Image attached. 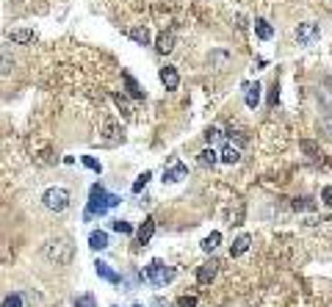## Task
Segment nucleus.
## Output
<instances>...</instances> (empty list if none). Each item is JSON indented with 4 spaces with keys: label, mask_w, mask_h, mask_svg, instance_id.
<instances>
[{
    "label": "nucleus",
    "mask_w": 332,
    "mask_h": 307,
    "mask_svg": "<svg viewBox=\"0 0 332 307\" xmlns=\"http://www.w3.org/2000/svg\"><path fill=\"white\" fill-rule=\"evenodd\" d=\"M122 200L117 194H108V191L100 186V183H94L92 191H89V205H86V219H94V216H105L111 208H117Z\"/></svg>",
    "instance_id": "f257e3e1"
},
{
    "label": "nucleus",
    "mask_w": 332,
    "mask_h": 307,
    "mask_svg": "<svg viewBox=\"0 0 332 307\" xmlns=\"http://www.w3.org/2000/svg\"><path fill=\"white\" fill-rule=\"evenodd\" d=\"M45 257L50 263H56V266H67L72 260V244L67 241V238H58V241H50L45 247Z\"/></svg>",
    "instance_id": "f03ea898"
},
{
    "label": "nucleus",
    "mask_w": 332,
    "mask_h": 307,
    "mask_svg": "<svg viewBox=\"0 0 332 307\" xmlns=\"http://www.w3.org/2000/svg\"><path fill=\"white\" fill-rule=\"evenodd\" d=\"M42 202H45V208L47 210H53V213H64L67 208H70V191L67 188H47L45 194H42Z\"/></svg>",
    "instance_id": "7ed1b4c3"
},
{
    "label": "nucleus",
    "mask_w": 332,
    "mask_h": 307,
    "mask_svg": "<svg viewBox=\"0 0 332 307\" xmlns=\"http://www.w3.org/2000/svg\"><path fill=\"white\" fill-rule=\"evenodd\" d=\"M147 279H150L152 285H166L174 279V269L172 266H166L161 257H155V260H150V266H147Z\"/></svg>",
    "instance_id": "20e7f679"
},
{
    "label": "nucleus",
    "mask_w": 332,
    "mask_h": 307,
    "mask_svg": "<svg viewBox=\"0 0 332 307\" xmlns=\"http://www.w3.org/2000/svg\"><path fill=\"white\" fill-rule=\"evenodd\" d=\"M318 39H321V28L316 23H302L296 28V42L299 45H316Z\"/></svg>",
    "instance_id": "39448f33"
},
{
    "label": "nucleus",
    "mask_w": 332,
    "mask_h": 307,
    "mask_svg": "<svg viewBox=\"0 0 332 307\" xmlns=\"http://www.w3.org/2000/svg\"><path fill=\"white\" fill-rule=\"evenodd\" d=\"M216 271H219V263H216V260L202 263L200 269H196V282H200V285H211L216 279Z\"/></svg>",
    "instance_id": "423d86ee"
},
{
    "label": "nucleus",
    "mask_w": 332,
    "mask_h": 307,
    "mask_svg": "<svg viewBox=\"0 0 332 307\" xmlns=\"http://www.w3.org/2000/svg\"><path fill=\"white\" fill-rule=\"evenodd\" d=\"M94 271H97L100 279H105V282H111V285H119V282H122V274H117V271H114L105 260H97V263H94Z\"/></svg>",
    "instance_id": "0eeeda50"
},
{
    "label": "nucleus",
    "mask_w": 332,
    "mask_h": 307,
    "mask_svg": "<svg viewBox=\"0 0 332 307\" xmlns=\"http://www.w3.org/2000/svg\"><path fill=\"white\" fill-rule=\"evenodd\" d=\"M158 78H161V83H164L169 92H174V89L180 86V75H178V70H174V67H161Z\"/></svg>",
    "instance_id": "6e6552de"
},
{
    "label": "nucleus",
    "mask_w": 332,
    "mask_h": 307,
    "mask_svg": "<svg viewBox=\"0 0 332 307\" xmlns=\"http://www.w3.org/2000/svg\"><path fill=\"white\" fill-rule=\"evenodd\" d=\"M183 177H188V169L183 166L180 161H174L172 169H164V177H161V180H164V183H180Z\"/></svg>",
    "instance_id": "1a4fd4ad"
},
{
    "label": "nucleus",
    "mask_w": 332,
    "mask_h": 307,
    "mask_svg": "<svg viewBox=\"0 0 332 307\" xmlns=\"http://www.w3.org/2000/svg\"><path fill=\"white\" fill-rule=\"evenodd\" d=\"M152 235H155V219H152V216H147V219L141 222L139 233H136V241H139V244H150Z\"/></svg>",
    "instance_id": "9d476101"
},
{
    "label": "nucleus",
    "mask_w": 332,
    "mask_h": 307,
    "mask_svg": "<svg viewBox=\"0 0 332 307\" xmlns=\"http://www.w3.org/2000/svg\"><path fill=\"white\" fill-rule=\"evenodd\" d=\"M244 89H247V97H244V102H247V108H252V111H255V108L260 105V83L255 80V83H247Z\"/></svg>",
    "instance_id": "9b49d317"
},
{
    "label": "nucleus",
    "mask_w": 332,
    "mask_h": 307,
    "mask_svg": "<svg viewBox=\"0 0 332 307\" xmlns=\"http://www.w3.org/2000/svg\"><path fill=\"white\" fill-rule=\"evenodd\" d=\"M127 33H130V39H133L136 45H150V39H152V33H150V28H147V25H136V28H130Z\"/></svg>",
    "instance_id": "f8f14e48"
},
{
    "label": "nucleus",
    "mask_w": 332,
    "mask_h": 307,
    "mask_svg": "<svg viewBox=\"0 0 332 307\" xmlns=\"http://www.w3.org/2000/svg\"><path fill=\"white\" fill-rule=\"evenodd\" d=\"M219 161H222V155L216 152L213 147H205V149L200 152V166H205V169H208V166H216Z\"/></svg>",
    "instance_id": "ddd939ff"
},
{
    "label": "nucleus",
    "mask_w": 332,
    "mask_h": 307,
    "mask_svg": "<svg viewBox=\"0 0 332 307\" xmlns=\"http://www.w3.org/2000/svg\"><path fill=\"white\" fill-rule=\"evenodd\" d=\"M249 244H252V241H249V235H247V233L238 235V238L233 241V247H230V257H241L244 252L249 249Z\"/></svg>",
    "instance_id": "4468645a"
},
{
    "label": "nucleus",
    "mask_w": 332,
    "mask_h": 307,
    "mask_svg": "<svg viewBox=\"0 0 332 307\" xmlns=\"http://www.w3.org/2000/svg\"><path fill=\"white\" fill-rule=\"evenodd\" d=\"M122 78H125V86H127V94H130L133 100H144V92H141V86L136 83V78H133L130 72H125L122 75Z\"/></svg>",
    "instance_id": "2eb2a0df"
},
{
    "label": "nucleus",
    "mask_w": 332,
    "mask_h": 307,
    "mask_svg": "<svg viewBox=\"0 0 332 307\" xmlns=\"http://www.w3.org/2000/svg\"><path fill=\"white\" fill-rule=\"evenodd\" d=\"M89 247L94 252H103L108 247V233H103V230H94V233L89 235Z\"/></svg>",
    "instance_id": "dca6fc26"
},
{
    "label": "nucleus",
    "mask_w": 332,
    "mask_h": 307,
    "mask_svg": "<svg viewBox=\"0 0 332 307\" xmlns=\"http://www.w3.org/2000/svg\"><path fill=\"white\" fill-rule=\"evenodd\" d=\"M255 33H257V39H263V42H269V39L274 36V28L266 23V19H255Z\"/></svg>",
    "instance_id": "f3484780"
},
{
    "label": "nucleus",
    "mask_w": 332,
    "mask_h": 307,
    "mask_svg": "<svg viewBox=\"0 0 332 307\" xmlns=\"http://www.w3.org/2000/svg\"><path fill=\"white\" fill-rule=\"evenodd\" d=\"M172 47H174V33H161L158 42H155V50L158 53H172Z\"/></svg>",
    "instance_id": "a211bd4d"
},
{
    "label": "nucleus",
    "mask_w": 332,
    "mask_h": 307,
    "mask_svg": "<svg viewBox=\"0 0 332 307\" xmlns=\"http://www.w3.org/2000/svg\"><path fill=\"white\" fill-rule=\"evenodd\" d=\"M219 155H222V161H225V163H238V158H241L238 147H233V144H225Z\"/></svg>",
    "instance_id": "6ab92c4d"
},
{
    "label": "nucleus",
    "mask_w": 332,
    "mask_h": 307,
    "mask_svg": "<svg viewBox=\"0 0 332 307\" xmlns=\"http://www.w3.org/2000/svg\"><path fill=\"white\" fill-rule=\"evenodd\" d=\"M9 42L28 45V42H33V31H11V33H9Z\"/></svg>",
    "instance_id": "aec40b11"
},
{
    "label": "nucleus",
    "mask_w": 332,
    "mask_h": 307,
    "mask_svg": "<svg viewBox=\"0 0 332 307\" xmlns=\"http://www.w3.org/2000/svg\"><path fill=\"white\" fill-rule=\"evenodd\" d=\"M111 100H114V102H117V108H119V111H122V114H130V100H127V97H125V94H119V92H114V94H111Z\"/></svg>",
    "instance_id": "412c9836"
},
{
    "label": "nucleus",
    "mask_w": 332,
    "mask_h": 307,
    "mask_svg": "<svg viewBox=\"0 0 332 307\" xmlns=\"http://www.w3.org/2000/svg\"><path fill=\"white\" fill-rule=\"evenodd\" d=\"M219 244H222V233H211L205 241H202V249H205V252H213Z\"/></svg>",
    "instance_id": "4be33fe9"
},
{
    "label": "nucleus",
    "mask_w": 332,
    "mask_h": 307,
    "mask_svg": "<svg viewBox=\"0 0 332 307\" xmlns=\"http://www.w3.org/2000/svg\"><path fill=\"white\" fill-rule=\"evenodd\" d=\"M105 139H108V144H117V141L122 139V133H119V127L117 125H114V122H108V125H105Z\"/></svg>",
    "instance_id": "5701e85b"
},
{
    "label": "nucleus",
    "mask_w": 332,
    "mask_h": 307,
    "mask_svg": "<svg viewBox=\"0 0 332 307\" xmlns=\"http://www.w3.org/2000/svg\"><path fill=\"white\" fill-rule=\"evenodd\" d=\"M150 177H152L150 172H141V174L136 177V183H133V186H130V191H133V194H139L141 188H147V183H150Z\"/></svg>",
    "instance_id": "b1692460"
},
{
    "label": "nucleus",
    "mask_w": 332,
    "mask_h": 307,
    "mask_svg": "<svg viewBox=\"0 0 332 307\" xmlns=\"http://www.w3.org/2000/svg\"><path fill=\"white\" fill-rule=\"evenodd\" d=\"M111 227L117 230V233H122V235H130V233H133V224H130V222H125V219L111 222Z\"/></svg>",
    "instance_id": "393cba45"
},
{
    "label": "nucleus",
    "mask_w": 332,
    "mask_h": 307,
    "mask_svg": "<svg viewBox=\"0 0 332 307\" xmlns=\"http://www.w3.org/2000/svg\"><path fill=\"white\" fill-rule=\"evenodd\" d=\"M75 307H97V302L92 293H80V296H75Z\"/></svg>",
    "instance_id": "a878e982"
},
{
    "label": "nucleus",
    "mask_w": 332,
    "mask_h": 307,
    "mask_svg": "<svg viewBox=\"0 0 332 307\" xmlns=\"http://www.w3.org/2000/svg\"><path fill=\"white\" fill-rule=\"evenodd\" d=\"M3 307H25L23 296H19V293H9V296L3 299Z\"/></svg>",
    "instance_id": "bb28decb"
},
{
    "label": "nucleus",
    "mask_w": 332,
    "mask_h": 307,
    "mask_svg": "<svg viewBox=\"0 0 332 307\" xmlns=\"http://www.w3.org/2000/svg\"><path fill=\"white\" fill-rule=\"evenodd\" d=\"M80 161H83V166H89L92 169V172H103V166H100V161L97 158H92V155H83V158H80Z\"/></svg>",
    "instance_id": "cd10ccee"
},
{
    "label": "nucleus",
    "mask_w": 332,
    "mask_h": 307,
    "mask_svg": "<svg viewBox=\"0 0 332 307\" xmlns=\"http://www.w3.org/2000/svg\"><path fill=\"white\" fill-rule=\"evenodd\" d=\"M219 136H222L219 127H208V130H205V141H208V144H213V141L219 139Z\"/></svg>",
    "instance_id": "c85d7f7f"
},
{
    "label": "nucleus",
    "mask_w": 332,
    "mask_h": 307,
    "mask_svg": "<svg viewBox=\"0 0 332 307\" xmlns=\"http://www.w3.org/2000/svg\"><path fill=\"white\" fill-rule=\"evenodd\" d=\"M178 307H196V296H180Z\"/></svg>",
    "instance_id": "c756f323"
},
{
    "label": "nucleus",
    "mask_w": 332,
    "mask_h": 307,
    "mask_svg": "<svg viewBox=\"0 0 332 307\" xmlns=\"http://www.w3.org/2000/svg\"><path fill=\"white\" fill-rule=\"evenodd\" d=\"M321 200H324V205H329V208H332V188H324L321 191Z\"/></svg>",
    "instance_id": "7c9ffc66"
},
{
    "label": "nucleus",
    "mask_w": 332,
    "mask_h": 307,
    "mask_svg": "<svg viewBox=\"0 0 332 307\" xmlns=\"http://www.w3.org/2000/svg\"><path fill=\"white\" fill-rule=\"evenodd\" d=\"M277 97H280V89H272V97H269V105H277Z\"/></svg>",
    "instance_id": "2f4dec72"
},
{
    "label": "nucleus",
    "mask_w": 332,
    "mask_h": 307,
    "mask_svg": "<svg viewBox=\"0 0 332 307\" xmlns=\"http://www.w3.org/2000/svg\"><path fill=\"white\" fill-rule=\"evenodd\" d=\"M152 307H172V304H169L166 299H161V296H158V299H152Z\"/></svg>",
    "instance_id": "473e14b6"
},
{
    "label": "nucleus",
    "mask_w": 332,
    "mask_h": 307,
    "mask_svg": "<svg viewBox=\"0 0 332 307\" xmlns=\"http://www.w3.org/2000/svg\"><path fill=\"white\" fill-rule=\"evenodd\" d=\"M136 307H141V304H136Z\"/></svg>",
    "instance_id": "72a5a7b5"
}]
</instances>
